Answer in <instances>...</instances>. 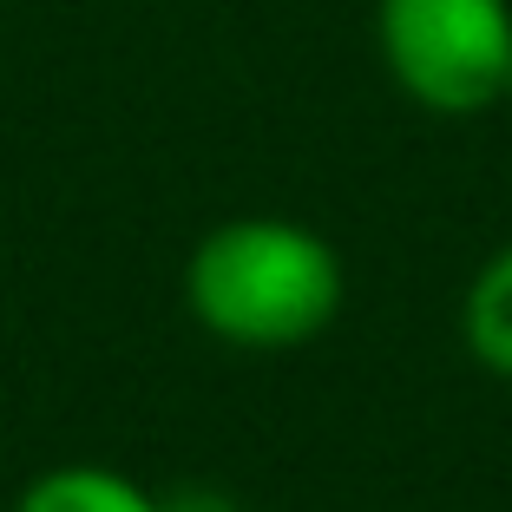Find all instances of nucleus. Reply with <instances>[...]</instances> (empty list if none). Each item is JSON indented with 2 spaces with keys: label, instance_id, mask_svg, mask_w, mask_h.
<instances>
[{
  "label": "nucleus",
  "instance_id": "f257e3e1",
  "mask_svg": "<svg viewBox=\"0 0 512 512\" xmlns=\"http://www.w3.org/2000/svg\"><path fill=\"white\" fill-rule=\"evenodd\" d=\"M184 302L230 348H296L342 309V256L289 217H230L191 250Z\"/></svg>",
  "mask_w": 512,
  "mask_h": 512
},
{
  "label": "nucleus",
  "instance_id": "7ed1b4c3",
  "mask_svg": "<svg viewBox=\"0 0 512 512\" xmlns=\"http://www.w3.org/2000/svg\"><path fill=\"white\" fill-rule=\"evenodd\" d=\"M14 512H165V499L106 467H53L14 499Z\"/></svg>",
  "mask_w": 512,
  "mask_h": 512
},
{
  "label": "nucleus",
  "instance_id": "20e7f679",
  "mask_svg": "<svg viewBox=\"0 0 512 512\" xmlns=\"http://www.w3.org/2000/svg\"><path fill=\"white\" fill-rule=\"evenodd\" d=\"M460 329H467V348H473V355H480L493 375L512 381V243L493 256V263H486L480 276H473Z\"/></svg>",
  "mask_w": 512,
  "mask_h": 512
},
{
  "label": "nucleus",
  "instance_id": "f03ea898",
  "mask_svg": "<svg viewBox=\"0 0 512 512\" xmlns=\"http://www.w3.org/2000/svg\"><path fill=\"white\" fill-rule=\"evenodd\" d=\"M375 27L381 60L414 106L467 119L512 92L506 0H381Z\"/></svg>",
  "mask_w": 512,
  "mask_h": 512
}]
</instances>
